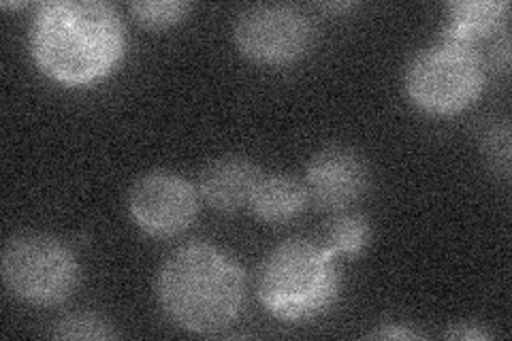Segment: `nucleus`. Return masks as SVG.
I'll use <instances>...</instances> for the list:
<instances>
[{"label":"nucleus","mask_w":512,"mask_h":341,"mask_svg":"<svg viewBox=\"0 0 512 341\" xmlns=\"http://www.w3.org/2000/svg\"><path fill=\"white\" fill-rule=\"evenodd\" d=\"M124 43L116 9L99 0L45 3L30 26L32 58L47 77L64 86H88L114 71Z\"/></svg>","instance_id":"nucleus-1"},{"label":"nucleus","mask_w":512,"mask_h":341,"mask_svg":"<svg viewBox=\"0 0 512 341\" xmlns=\"http://www.w3.org/2000/svg\"><path fill=\"white\" fill-rule=\"evenodd\" d=\"M158 301L171 322L190 333L229 329L246 303V275L210 243H188L158 271Z\"/></svg>","instance_id":"nucleus-2"},{"label":"nucleus","mask_w":512,"mask_h":341,"mask_svg":"<svg viewBox=\"0 0 512 341\" xmlns=\"http://www.w3.org/2000/svg\"><path fill=\"white\" fill-rule=\"evenodd\" d=\"M340 273L333 254L306 239H291L271 250L259 273V299L284 322L325 314L338 301Z\"/></svg>","instance_id":"nucleus-3"},{"label":"nucleus","mask_w":512,"mask_h":341,"mask_svg":"<svg viewBox=\"0 0 512 341\" xmlns=\"http://www.w3.org/2000/svg\"><path fill=\"white\" fill-rule=\"evenodd\" d=\"M404 88L412 105L431 116H455L485 88V67L474 47L440 41L406 67Z\"/></svg>","instance_id":"nucleus-4"},{"label":"nucleus","mask_w":512,"mask_h":341,"mask_svg":"<svg viewBox=\"0 0 512 341\" xmlns=\"http://www.w3.org/2000/svg\"><path fill=\"white\" fill-rule=\"evenodd\" d=\"M0 271L13 297L41 307L67 301L79 280L73 252L43 233L13 237L3 250Z\"/></svg>","instance_id":"nucleus-5"},{"label":"nucleus","mask_w":512,"mask_h":341,"mask_svg":"<svg viewBox=\"0 0 512 341\" xmlns=\"http://www.w3.org/2000/svg\"><path fill=\"white\" fill-rule=\"evenodd\" d=\"M237 50L259 64H288L306 56L314 43V24L291 5H256L237 15Z\"/></svg>","instance_id":"nucleus-6"},{"label":"nucleus","mask_w":512,"mask_h":341,"mask_svg":"<svg viewBox=\"0 0 512 341\" xmlns=\"http://www.w3.org/2000/svg\"><path fill=\"white\" fill-rule=\"evenodd\" d=\"M128 211L143 233L165 239L184 233L195 222L199 197L184 177L154 171L139 177L131 188Z\"/></svg>","instance_id":"nucleus-7"},{"label":"nucleus","mask_w":512,"mask_h":341,"mask_svg":"<svg viewBox=\"0 0 512 341\" xmlns=\"http://www.w3.org/2000/svg\"><path fill=\"white\" fill-rule=\"evenodd\" d=\"M370 173L363 158L348 148H325L306 167L308 201L318 211H342L363 197Z\"/></svg>","instance_id":"nucleus-8"},{"label":"nucleus","mask_w":512,"mask_h":341,"mask_svg":"<svg viewBox=\"0 0 512 341\" xmlns=\"http://www.w3.org/2000/svg\"><path fill=\"white\" fill-rule=\"evenodd\" d=\"M261 169L244 156H224L199 175V197L220 214H233L250 203Z\"/></svg>","instance_id":"nucleus-9"},{"label":"nucleus","mask_w":512,"mask_h":341,"mask_svg":"<svg viewBox=\"0 0 512 341\" xmlns=\"http://www.w3.org/2000/svg\"><path fill=\"white\" fill-rule=\"evenodd\" d=\"M252 214L267 224H284L297 218L308 205V192L303 182L291 175H263L250 199Z\"/></svg>","instance_id":"nucleus-10"},{"label":"nucleus","mask_w":512,"mask_h":341,"mask_svg":"<svg viewBox=\"0 0 512 341\" xmlns=\"http://www.w3.org/2000/svg\"><path fill=\"white\" fill-rule=\"evenodd\" d=\"M508 3L504 0H474V3L448 5V22L442 30V41L474 47L483 37H489L506 20Z\"/></svg>","instance_id":"nucleus-11"},{"label":"nucleus","mask_w":512,"mask_h":341,"mask_svg":"<svg viewBox=\"0 0 512 341\" xmlns=\"http://www.w3.org/2000/svg\"><path fill=\"white\" fill-rule=\"evenodd\" d=\"M372 239V226L359 214H348L333 220L329 229V252L335 256L357 258Z\"/></svg>","instance_id":"nucleus-12"},{"label":"nucleus","mask_w":512,"mask_h":341,"mask_svg":"<svg viewBox=\"0 0 512 341\" xmlns=\"http://www.w3.org/2000/svg\"><path fill=\"white\" fill-rule=\"evenodd\" d=\"M52 337L64 341H109L116 337V331L111 322L99 314L75 312L56 322Z\"/></svg>","instance_id":"nucleus-13"},{"label":"nucleus","mask_w":512,"mask_h":341,"mask_svg":"<svg viewBox=\"0 0 512 341\" xmlns=\"http://www.w3.org/2000/svg\"><path fill=\"white\" fill-rule=\"evenodd\" d=\"M128 9L143 26L169 28L186 18L190 5L182 0H146V3H131Z\"/></svg>","instance_id":"nucleus-14"},{"label":"nucleus","mask_w":512,"mask_h":341,"mask_svg":"<svg viewBox=\"0 0 512 341\" xmlns=\"http://www.w3.org/2000/svg\"><path fill=\"white\" fill-rule=\"evenodd\" d=\"M444 337L453 341H483L489 339V333L476 327V324H455L453 329H448L444 333Z\"/></svg>","instance_id":"nucleus-15"},{"label":"nucleus","mask_w":512,"mask_h":341,"mask_svg":"<svg viewBox=\"0 0 512 341\" xmlns=\"http://www.w3.org/2000/svg\"><path fill=\"white\" fill-rule=\"evenodd\" d=\"M370 337H374V339H421L419 333H414L404 327H384L380 331H374Z\"/></svg>","instance_id":"nucleus-16"},{"label":"nucleus","mask_w":512,"mask_h":341,"mask_svg":"<svg viewBox=\"0 0 512 341\" xmlns=\"http://www.w3.org/2000/svg\"><path fill=\"white\" fill-rule=\"evenodd\" d=\"M24 3H3V9H22Z\"/></svg>","instance_id":"nucleus-17"}]
</instances>
